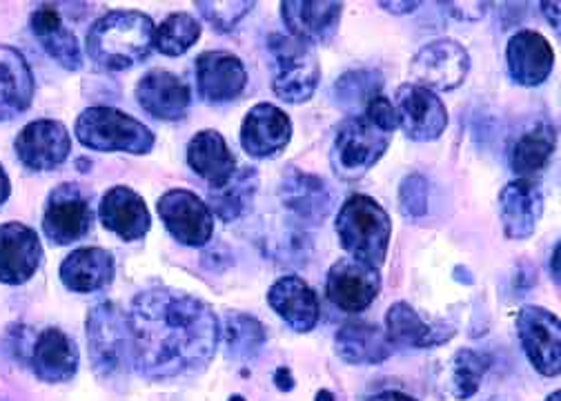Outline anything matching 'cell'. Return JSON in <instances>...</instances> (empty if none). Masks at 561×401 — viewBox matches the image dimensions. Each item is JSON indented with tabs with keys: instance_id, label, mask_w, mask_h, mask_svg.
Listing matches in <instances>:
<instances>
[{
	"instance_id": "obj_25",
	"label": "cell",
	"mask_w": 561,
	"mask_h": 401,
	"mask_svg": "<svg viewBox=\"0 0 561 401\" xmlns=\"http://www.w3.org/2000/svg\"><path fill=\"white\" fill-rule=\"evenodd\" d=\"M278 196L284 206L304 224H321L330 215L334 200L328 183L304 170H290L280 181Z\"/></svg>"
},
{
	"instance_id": "obj_12",
	"label": "cell",
	"mask_w": 561,
	"mask_h": 401,
	"mask_svg": "<svg viewBox=\"0 0 561 401\" xmlns=\"http://www.w3.org/2000/svg\"><path fill=\"white\" fill-rule=\"evenodd\" d=\"M381 293V275L377 267H370L357 259L343 256L332 263L325 279L328 299L343 312L368 310Z\"/></svg>"
},
{
	"instance_id": "obj_2",
	"label": "cell",
	"mask_w": 561,
	"mask_h": 401,
	"mask_svg": "<svg viewBox=\"0 0 561 401\" xmlns=\"http://www.w3.org/2000/svg\"><path fill=\"white\" fill-rule=\"evenodd\" d=\"M85 47L88 56L101 70H129V67L144 62L154 49V23L144 12H107L90 27Z\"/></svg>"
},
{
	"instance_id": "obj_42",
	"label": "cell",
	"mask_w": 561,
	"mask_h": 401,
	"mask_svg": "<svg viewBox=\"0 0 561 401\" xmlns=\"http://www.w3.org/2000/svg\"><path fill=\"white\" fill-rule=\"evenodd\" d=\"M274 383H276V388H278L280 392H290V390H295V383H297V381H295L290 368L280 366V368L274 373Z\"/></svg>"
},
{
	"instance_id": "obj_40",
	"label": "cell",
	"mask_w": 561,
	"mask_h": 401,
	"mask_svg": "<svg viewBox=\"0 0 561 401\" xmlns=\"http://www.w3.org/2000/svg\"><path fill=\"white\" fill-rule=\"evenodd\" d=\"M364 116H366L375 127H379V129L386 131V134H392V131L399 127V116H397L394 103H392L388 96H383V94L375 96V99L368 103Z\"/></svg>"
},
{
	"instance_id": "obj_26",
	"label": "cell",
	"mask_w": 561,
	"mask_h": 401,
	"mask_svg": "<svg viewBox=\"0 0 561 401\" xmlns=\"http://www.w3.org/2000/svg\"><path fill=\"white\" fill-rule=\"evenodd\" d=\"M270 308L284 319L295 332H310L319 321L317 293L297 275L280 277L267 290Z\"/></svg>"
},
{
	"instance_id": "obj_1",
	"label": "cell",
	"mask_w": 561,
	"mask_h": 401,
	"mask_svg": "<svg viewBox=\"0 0 561 401\" xmlns=\"http://www.w3.org/2000/svg\"><path fill=\"white\" fill-rule=\"evenodd\" d=\"M131 368L146 379H174L207 368L219 348L217 312L176 288H150L127 312Z\"/></svg>"
},
{
	"instance_id": "obj_6",
	"label": "cell",
	"mask_w": 561,
	"mask_h": 401,
	"mask_svg": "<svg viewBox=\"0 0 561 401\" xmlns=\"http://www.w3.org/2000/svg\"><path fill=\"white\" fill-rule=\"evenodd\" d=\"M85 325L94 373L103 379L127 373L131 366L127 314L116 303L101 301L90 310Z\"/></svg>"
},
{
	"instance_id": "obj_16",
	"label": "cell",
	"mask_w": 561,
	"mask_h": 401,
	"mask_svg": "<svg viewBox=\"0 0 561 401\" xmlns=\"http://www.w3.org/2000/svg\"><path fill=\"white\" fill-rule=\"evenodd\" d=\"M248 85L245 65L232 51H203L196 58V90L209 105L234 101Z\"/></svg>"
},
{
	"instance_id": "obj_22",
	"label": "cell",
	"mask_w": 561,
	"mask_h": 401,
	"mask_svg": "<svg viewBox=\"0 0 561 401\" xmlns=\"http://www.w3.org/2000/svg\"><path fill=\"white\" fill-rule=\"evenodd\" d=\"M455 334L457 330L446 323H426L405 301L392 303L386 312V337L392 348H437L448 344Z\"/></svg>"
},
{
	"instance_id": "obj_4",
	"label": "cell",
	"mask_w": 561,
	"mask_h": 401,
	"mask_svg": "<svg viewBox=\"0 0 561 401\" xmlns=\"http://www.w3.org/2000/svg\"><path fill=\"white\" fill-rule=\"evenodd\" d=\"M272 56V92L286 103L299 105L312 99L321 81V65L314 45L290 34H272L267 38Z\"/></svg>"
},
{
	"instance_id": "obj_17",
	"label": "cell",
	"mask_w": 561,
	"mask_h": 401,
	"mask_svg": "<svg viewBox=\"0 0 561 401\" xmlns=\"http://www.w3.org/2000/svg\"><path fill=\"white\" fill-rule=\"evenodd\" d=\"M43 261V245L25 224L10 221L0 226V282L21 286L30 282Z\"/></svg>"
},
{
	"instance_id": "obj_7",
	"label": "cell",
	"mask_w": 561,
	"mask_h": 401,
	"mask_svg": "<svg viewBox=\"0 0 561 401\" xmlns=\"http://www.w3.org/2000/svg\"><path fill=\"white\" fill-rule=\"evenodd\" d=\"M390 139L392 134L375 127L364 114L347 116L336 127L330 163L334 172L345 181L362 179L381 161L390 146Z\"/></svg>"
},
{
	"instance_id": "obj_48",
	"label": "cell",
	"mask_w": 561,
	"mask_h": 401,
	"mask_svg": "<svg viewBox=\"0 0 561 401\" xmlns=\"http://www.w3.org/2000/svg\"><path fill=\"white\" fill-rule=\"evenodd\" d=\"M317 401H336V399H334V394L330 390H319L317 392Z\"/></svg>"
},
{
	"instance_id": "obj_49",
	"label": "cell",
	"mask_w": 561,
	"mask_h": 401,
	"mask_svg": "<svg viewBox=\"0 0 561 401\" xmlns=\"http://www.w3.org/2000/svg\"><path fill=\"white\" fill-rule=\"evenodd\" d=\"M559 399H561V392H559V390H554L552 394H548V399H546V401H559Z\"/></svg>"
},
{
	"instance_id": "obj_46",
	"label": "cell",
	"mask_w": 561,
	"mask_h": 401,
	"mask_svg": "<svg viewBox=\"0 0 561 401\" xmlns=\"http://www.w3.org/2000/svg\"><path fill=\"white\" fill-rule=\"evenodd\" d=\"M10 194H12V183H10V176H8L5 168L0 165V206L5 204V200L10 198Z\"/></svg>"
},
{
	"instance_id": "obj_37",
	"label": "cell",
	"mask_w": 561,
	"mask_h": 401,
	"mask_svg": "<svg viewBox=\"0 0 561 401\" xmlns=\"http://www.w3.org/2000/svg\"><path fill=\"white\" fill-rule=\"evenodd\" d=\"M201 38V23L185 12L170 14L154 27V47L163 56H183Z\"/></svg>"
},
{
	"instance_id": "obj_3",
	"label": "cell",
	"mask_w": 561,
	"mask_h": 401,
	"mask_svg": "<svg viewBox=\"0 0 561 401\" xmlns=\"http://www.w3.org/2000/svg\"><path fill=\"white\" fill-rule=\"evenodd\" d=\"M336 237L350 259H357L379 271L388 256L392 221L379 206V200L366 194H355L345 200L336 215Z\"/></svg>"
},
{
	"instance_id": "obj_14",
	"label": "cell",
	"mask_w": 561,
	"mask_h": 401,
	"mask_svg": "<svg viewBox=\"0 0 561 401\" xmlns=\"http://www.w3.org/2000/svg\"><path fill=\"white\" fill-rule=\"evenodd\" d=\"M14 150L27 170L49 172L67 161L72 152V137L60 121L38 118L21 129Z\"/></svg>"
},
{
	"instance_id": "obj_43",
	"label": "cell",
	"mask_w": 561,
	"mask_h": 401,
	"mask_svg": "<svg viewBox=\"0 0 561 401\" xmlns=\"http://www.w3.org/2000/svg\"><path fill=\"white\" fill-rule=\"evenodd\" d=\"M368 401H416V399L405 392H399V390H383V392L373 394Z\"/></svg>"
},
{
	"instance_id": "obj_45",
	"label": "cell",
	"mask_w": 561,
	"mask_h": 401,
	"mask_svg": "<svg viewBox=\"0 0 561 401\" xmlns=\"http://www.w3.org/2000/svg\"><path fill=\"white\" fill-rule=\"evenodd\" d=\"M546 21L559 32V3H539Z\"/></svg>"
},
{
	"instance_id": "obj_44",
	"label": "cell",
	"mask_w": 561,
	"mask_h": 401,
	"mask_svg": "<svg viewBox=\"0 0 561 401\" xmlns=\"http://www.w3.org/2000/svg\"><path fill=\"white\" fill-rule=\"evenodd\" d=\"M379 8H383L390 14H410L419 8V3H408V0H405V3H397V0H394V3H383V0H381Z\"/></svg>"
},
{
	"instance_id": "obj_24",
	"label": "cell",
	"mask_w": 561,
	"mask_h": 401,
	"mask_svg": "<svg viewBox=\"0 0 561 401\" xmlns=\"http://www.w3.org/2000/svg\"><path fill=\"white\" fill-rule=\"evenodd\" d=\"M134 94L138 105L159 121H181L192 103L190 85L168 70L148 72Z\"/></svg>"
},
{
	"instance_id": "obj_5",
	"label": "cell",
	"mask_w": 561,
	"mask_h": 401,
	"mask_svg": "<svg viewBox=\"0 0 561 401\" xmlns=\"http://www.w3.org/2000/svg\"><path fill=\"white\" fill-rule=\"evenodd\" d=\"M75 131L85 148L96 152L148 154L154 148V131L148 125L107 105L83 110Z\"/></svg>"
},
{
	"instance_id": "obj_31",
	"label": "cell",
	"mask_w": 561,
	"mask_h": 401,
	"mask_svg": "<svg viewBox=\"0 0 561 401\" xmlns=\"http://www.w3.org/2000/svg\"><path fill=\"white\" fill-rule=\"evenodd\" d=\"M32 34L41 43V47L69 72H77L83 67V51L77 34L69 30L60 14L51 8H38L32 19Z\"/></svg>"
},
{
	"instance_id": "obj_11",
	"label": "cell",
	"mask_w": 561,
	"mask_h": 401,
	"mask_svg": "<svg viewBox=\"0 0 561 401\" xmlns=\"http://www.w3.org/2000/svg\"><path fill=\"white\" fill-rule=\"evenodd\" d=\"M159 217L165 230L187 248H203L215 234V215L201 196L190 190H168L159 198Z\"/></svg>"
},
{
	"instance_id": "obj_9",
	"label": "cell",
	"mask_w": 561,
	"mask_h": 401,
	"mask_svg": "<svg viewBox=\"0 0 561 401\" xmlns=\"http://www.w3.org/2000/svg\"><path fill=\"white\" fill-rule=\"evenodd\" d=\"M517 337L530 366L543 377L561 373L559 317L541 306H524L517 312Z\"/></svg>"
},
{
	"instance_id": "obj_19",
	"label": "cell",
	"mask_w": 561,
	"mask_h": 401,
	"mask_svg": "<svg viewBox=\"0 0 561 401\" xmlns=\"http://www.w3.org/2000/svg\"><path fill=\"white\" fill-rule=\"evenodd\" d=\"M543 215V194L530 179H515L500 192V219L511 241H526L535 234Z\"/></svg>"
},
{
	"instance_id": "obj_38",
	"label": "cell",
	"mask_w": 561,
	"mask_h": 401,
	"mask_svg": "<svg viewBox=\"0 0 561 401\" xmlns=\"http://www.w3.org/2000/svg\"><path fill=\"white\" fill-rule=\"evenodd\" d=\"M194 8H198L201 16L217 32H232L239 21L254 10V3H248V0H215V3H203V0H198Z\"/></svg>"
},
{
	"instance_id": "obj_50",
	"label": "cell",
	"mask_w": 561,
	"mask_h": 401,
	"mask_svg": "<svg viewBox=\"0 0 561 401\" xmlns=\"http://www.w3.org/2000/svg\"><path fill=\"white\" fill-rule=\"evenodd\" d=\"M230 401H245V399H243V397H239V394H237V397H232V399H230Z\"/></svg>"
},
{
	"instance_id": "obj_41",
	"label": "cell",
	"mask_w": 561,
	"mask_h": 401,
	"mask_svg": "<svg viewBox=\"0 0 561 401\" xmlns=\"http://www.w3.org/2000/svg\"><path fill=\"white\" fill-rule=\"evenodd\" d=\"M442 8H446V12L457 21L474 23L483 19L488 3H442Z\"/></svg>"
},
{
	"instance_id": "obj_23",
	"label": "cell",
	"mask_w": 561,
	"mask_h": 401,
	"mask_svg": "<svg viewBox=\"0 0 561 401\" xmlns=\"http://www.w3.org/2000/svg\"><path fill=\"white\" fill-rule=\"evenodd\" d=\"M341 14L343 5L332 3V0H286V3H280V19H284L290 36L310 45L332 41L339 30Z\"/></svg>"
},
{
	"instance_id": "obj_36",
	"label": "cell",
	"mask_w": 561,
	"mask_h": 401,
	"mask_svg": "<svg viewBox=\"0 0 561 401\" xmlns=\"http://www.w3.org/2000/svg\"><path fill=\"white\" fill-rule=\"evenodd\" d=\"M493 366V357L485 353H477L470 348H461L455 353L450 362V392L455 399H470L477 394L483 375Z\"/></svg>"
},
{
	"instance_id": "obj_39",
	"label": "cell",
	"mask_w": 561,
	"mask_h": 401,
	"mask_svg": "<svg viewBox=\"0 0 561 401\" xmlns=\"http://www.w3.org/2000/svg\"><path fill=\"white\" fill-rule=\"evenodd\" d=\"M399 210L408 219H421L428 213V179L419 172L408 174L399 185Z\"/></svg>"
},
{
	"instance_id": "obj_30",
	"label": "cell",
	"mask_w": 561,
	"mask_h": 401,
	"mask_svg": "<svg viewBox=\"0 0 561 401\" xmlns=\"http://www.w3.org/2000/svg\"><path fill=\"white\" fill-rule=\"evenodd\" d=\"M187 165L209 187L224 185L237 172V159L217 129H203L187 144Z\"/></svg>"
},
{
	"instance_id": "obj_15",
	"label": "cell",
	"mask_w": 561,
	"mask_h": 401,
	"mask_svg": "<svg viewBox=\"0 0 561 401\" xmlns=\"http://www.w3.org/2000/svg\"><path fill=\"white\" fill-rule=\"evenodd\" d=\"M293 139V121L290 116L272 105H254L241 125V146L254 159H274L288 148Z\"/></svg>"
},
{
	"instance_id": "obj_34",
	"label": "cell",
	"mask_w": 561,
	"mask_h": 401,
	"mask_svg": "<svg viewBox=\"0 0 561 401\" xmlns=\"http://www.w3.org/2000/svg\"><path fill=\"white\" fill-rule=\"evenodd\" d=\"M383 90V77L377 70H350L332 88L336 105L347 116H362L368 103Z\"/></svg>"
},
{
	"instance_id": "obj_21",
	"label": "cell",
	"mask_w": 561,
	"mask_h": 401,
	"mask_svg": "<svg viewBox=\"0 0 561 401\" xmlns=\"http://www.w3.org/2000/svg\"><path fill=\"white\" fill-rule=\"evenodd\" d=\"M506 65L517 85L537 88L552 75L554 51L539 32L522 30L513 34L506 45Z\"/></svg>"
},
{
	"instance_id": "obj_28",
	"label": "cell",
	"mask_w": 561,
	"mask_h": 401,
	"mask_svg": "<svg viewBox=\"0 0 561 401\" xmlns=\"http://www.w3.org/2000/svg\"><path fill=\"white\" fill-rule=\"evenodd\" d=\"M114 279V256L103 248H79L60 263V282L72 293H96Z\"/></svg>"
},
{
	"instance_id": "obj_13",
	"label": "cell",
	"mask_w": 561,
	"mask_h": 401,
	"mask_svg": "<svg viewBox=\"0 0 561 401\" xmlns=\"http://www.w3.org/2000/svg\"><path fill=\"white\" fill-rule=\"evenodd\" d=\"M394 110L405 137L419 144L437 141L448 127V110L444 101L435 92L414 83H403L397 90Z\"/></svg>"
},
{
	"instance_id": "obj_51",
	"label": "cell",
	"mask_w": 561,
	"mask_h": 401,
	"mask_svg": "<svg viewBox=\"0 0 561 401\" xmlns=\"http://www.w3.org/2000/svg\"><path fill=\"white\" fill-rule=\"evenodd\" d=\"M0 401H3V399H0Z\"/></svg>"
},
{
	"instance_id": "obj_18",
	"label": "cell",
	"mask_w": 561,
	"mask_h": 401,
	"mask_svg": "<svg viewBox=\"0 0 561 401\" xmlns=\"http://www.w3.org/2000/svg\"><path fill=\"white\" fill-rule=\"evenodd\" d=\"M30 366L45 383L72 381L79 373V348L60 328H45L34 334Z\"/></svg>"
},
{
	"instance_id": "obj_20",
	"label": "cell",
	"mask_w": 561,
	"mask_h": 401,
	"mask_svg": "<svg viewBox=\"0 0 561 401\" xmlns=\"http://www.w3.org/2000/svg\"><path fill=\"white\" fill-rule=\"evenodd\" d=\"M99 217L101 224L123 241L144 239L152 226L144 196L127 185H114L103 194Z\"/></svg>"
},
{
	"instance_id": "obj_8",
	"label": "cell",
	"mask_w": 561,
	"mask_h": 401,
	"mask_svg": "<svg viewBox=\"0 0 561 401\" xmlns=\"http://www.w3.org/2000/svg\"><path fill=\"white\" fill-rule=\"evenodd\" d=\"M408 72L414 85L431 92H453L468 79L470 54L453 38H437L412 56Z\"/></svg>"
},
{
	"instance_id": "obj_27",
	"label": "cell",
	"mask_w": 561,
	"mask_h": 401,
	"mask_svg": "<svg viewBox=\"0 0 561 401\" xmlns=\"http://www.w3.org/2000/svg\"><path fill=\"white\" fill-rule=\"evenodd\" d=\"M34 90V75L25 56L10 45H0V121H12L30 110Z\"/></svg>"
},
{
	"instance_id": "obj_33",
	"label": "cell",
	"mask_w": 561,
	"mask_h": 401,
	"mask_svg": "<svg viewBox=\"0 0 561 401\" xmlns=\"http://www.w3.org/2000/svg\"><path fill=\"white\" fill-rule=\"evenodd\" d=\"M557 146V134L554 127L548 123H539L533 129L524 131L513 146L511 152V168L519 179H528L543 170L554 152Z\"/></svg>"
},
{
	"instance_id": "obj_35",
	"label": "cell",
	"mask_w": 561,
	"mask_h": 401,
	"mask_svg": "<svg viewBox=\"0 0 561 401\" xmlns=\"http://www.w3.org/2000/svg\"><path fill=\"white\" fill-rule=\"evenodd\" d=\"M265 342H267L265 328L256 317L243 314V312H232L226 317L224 346H226L228 359L252 362L261 355Z\"/></svg>"
},
{
	"instance_id": "obj_47",
	"label": "cell",
	"mask_w": 561,
	"mask_h": 401,
	"mask_svg": "<svg viewBox=\"0 0 561 401\" xmlns=\"http://www.w3.org/2000/svg\"><path fill=\"white\" fill-rule=\"evenodd\" d=\"M559 243H554V250H552V256H550V273H552V279L554 284L559 286Z\"/></svg>"
},
{
	"instance_id": "obj_29",
	"label": "cell",
	"mask_w": 561,
	"mask_h": 401,
	"mask_svg": "<svg viewBox=\"0 0 561 401\" xmlns=\"http://www.w3.org/2000/svg\"><path fill=\"white\" fill-rule=\"evenodd\" d=\"M336 355L353 366H377L390 359L392 344L386 337V330L379 325L355 321L345 323L334 337Z\"/></svg>"
},
{
	"instance_id": "obj_32",
	"label": "cell",
	"mask_w": 561,
	"mask_h": 401,
	"mask_svg": "<svg viewBox=\"0 0 561 401\" xmlns=\"http://www.w3.org/2000/svg\"><path fill=\"white\" fill-rule=\"evenodd\" d=\"M256 192H259L256 168H241L224 185L209 187L207 206L215 217H219L226 224H232L252 210Z\"/></svg>"
},
{
	"instance_id": "obj_10",
	"label": "cell",
	"mask_w": 561,
	"mask_h": 401,
	"mask_svg": "<svg viewBox=\"0 0 561 401\" xmlns=\"http://www.w3.org/2000/svg\"><path fill=\"white\" fill-rule=\"evenodd\" d=\"M94 213L90 196L77 183H60L47 196L43 215L45 237L56 245L81 241L92 230Z\"/></svg>"
}]
</instances>
